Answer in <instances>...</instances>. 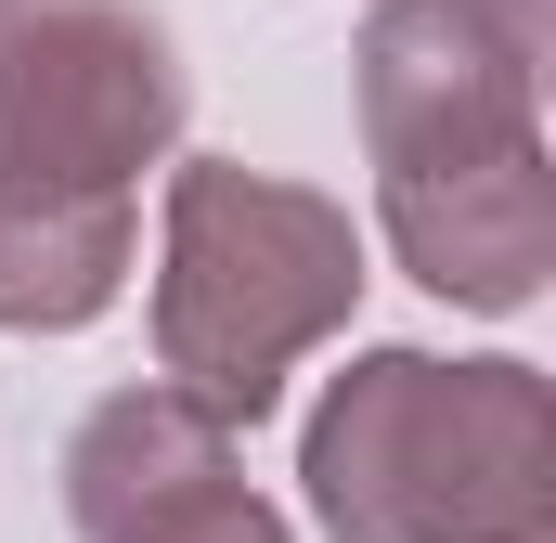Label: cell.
Segmentation results:
<instances>
[{
    "instance_id": "3957f363",
    "label": "cell",
    "mask_w": 556,
    "mask_h": 543,
    "mask_svg": "<svg viewBox=\"0 0 556 543\" xmlns=\"http://www.w3.org/2000/svg\"><path fill=\"white\" fill-rule=\"evenodd\" d=\"M194 65L142 0H0V168L130 194L181 155Z\"/></svg>"
},
{
    "instance_id": "5b68a950",
    "label": "cell",
    "mask_w": 556,
    "mask_h": 543,
    "mask_svg": "<svg viewBox=\"0 0 556 543\" xmlns=\"http://www.w3.org/2000/svg\"><path fill=\"white\" fill-rule=\"evenodd\" d=\"M376 220L427 298L453 311H531L556 272V168L531 155H492V168H427V181H376Z\"/></svg>"
},
{
    "instance_id": "9c48e42d",
    "label": "cell",
    "mask_w": 556,
    "mask_h": 543,
    "mask_svg": "<svg viewBox=\"0 0 556 543\" xmlns=\"http://www.w3.org/2000/svg\"><path fill=\"white\" fill-rule=\"evenodd\" d=\"M479 13H492V26H518L531 52H544V26H556V0H479Z\"/></svg>"
},
{
    "instance_id": "8992f818",
    "label": "cell",
    "mask_w": 556,
    "mask_h": 543,
    "mask_svg": "<svg viewBox=\"0 0 556 543\" xmlns=\"http://www.w3.org/2000/svg\"><path fill=\"white\" fill-rule=\"evenodd\" d=\"M207 492H233V427L207 402H181L168 376L104 389L78 414V440H65V518H78V543H142L155 518H181Z\"/></svg>"
},
{
    "instance_id": "ba28073f",
    "label": "cell",
    "mask_w": 556,
    "mask_h": 543,
    "mask_svg": "<svg viewBox=\"0 0 556 543\" xmlns=\"http://www.w3.org/2000/svg\"><path fill=\"white\" fill-rule=\"evenodd\" d=\"M142 543H298V531H285L273 505H260V492L233 479V492H207V505H181V518H155Z\"/></svg>"
},
{
    "instance_id": "7a4b0ae2",
    "label": "cell",
    "mask_w": 556,
    "mask_h": 543,
    "mask_svg": "<svg viewBox=\"0 0 556 543\" xmlns=\"http://www.w3.org/2000/svg\"><path fill=\"white\" fill-rule=\"evenodd\" d=\"M363 298V233L337 194L273 181L247 155H181L168 220H155V363L181 402L220 427H260L285 376L350 324Z\"/></svg>"
},
{
    "instance_id": "6da1fadb",
    "label": "cell",
    "mask_w": 556,
    "mask_h": 543,
    "mask_svg": "<svg viewBox=\"0 0 556 543\" xmlns=\"http://www.w3.org/2000/svg\"><path fill=\"white\" fill-rule=\"evenodd\" d=\"M337 543H556V402L531 363L363 350L298 440Z\"/></svg>"
},
{
    "instance_id": "277c9868",
    "label": "cell",
    "mask_w": 556,
    "mask_h": 543,
    "mask_svg": "<svg viewBox=\"0 0 556 543\" xmlns=\"http://www.w3.org/2000/svg\"><path fill=\"white\" fill-rule=\"evenodd\" d=\"M363 142L376 181H427V168H492L544 142V52L518 26H492L479 0H376L363 13Z\"/></svg>"
},
{
    "instance_id": "52a82bcc",
    "label": "cell",
    "mask_w": 556,
    "mask_h": 543,
    "mask_svg": "<svg viewBox=\"0 0 556 543\" xmlns=\"http://www.w3.org/2000/svg\"><path fill=\"white\" fill-rule=\"evenodd\" d=\"M142 207L91 181H26L0 168V337H78L130 298Z\"/></svg>"
}]
</instances>
